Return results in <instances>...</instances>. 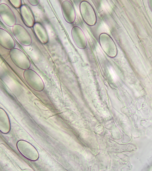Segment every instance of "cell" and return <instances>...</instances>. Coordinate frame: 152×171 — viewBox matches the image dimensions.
<instances>
[{"label": "cell", "mask_w": 152, "mask_h": 171, "mask_svg": "<svg viewBox=\"0 0 152 171\" xmlns=\"http://www.w3.org/2000/svg\"><path fill=\"white\" fill-rule=\"evenodd\" d=\"M23 76L27 83L33 89L38 92L43 90L45 85L43 80L34 71L30 69L25 70Z\"/></svg>", "instance_id": "cell-1"}, {"label": "cell", "mask_w": 152, "mask_h": 171, "mask_svg": "<svg viewBox=\"0 0 152 171\" xmlns=\"http://www.w3.org/2000/svg\"><path fill=\"white\" fill-rule=\"evenodd\" d=\"M9 54L11 59L17 67L24 70L29 69L31 66L30 60L21 50L15 48L10 50Z\"/></svg>", "instance_id": "cell-2"}, {"label": "cell", "mask_w": 152, "mask_h": 171, "mask_svg": "<svg viewBox=\"0 0 152 171\" xmlns=\"http://www.w3.org/2000/svg\"><path fill=\"white\" fill-rule=\"evenodd\" d=\"M80 13L84 21L90 26L95 25L96 22V16L94 9L87 1H83L80 3Z\"/></svg>", "instance_id": "cell-3"}, {"label": "cell", "mask_w": 152, "mask_h": 171, "mask_svg": "<svg viewBox=\"0 0 152 171\" xmlns=\"http://www.w3.org/2000/svg\"><path fill=\"white\" fill-rule=\"evenodd\" d=\"M12 32L19 42L23 45L27 46L32 43V39L28 31L22 26L17 23L12 28Z\"/></svg>", "instance_id": "cell-4"}, {"label": "cell", "mask_w": 152, "mask_h": 171, "mask_svg": "<svg viewBox=\"0 0 152 171\" xmlns=\"http://www.w3.org/2000/svg\"><path fill=\"white\" fill-rule=\"evenodd\" d=\"M0 15L4 22L9 27H13L16 24V18L10 7L7 4H0Z\"/></svg>", "instance_id": "cell-5"}, {"label": "cell", "mask_w": 152, "mask_h": 171, "mask_svg": "<svg viewBox=\"0 0 152 171\" xmlns=\"http://www.w3.org/2000/svg\"><path fill=\"white\" fill-rule=\"evenodd\" d=\"M61 10L63 17L68 23H72L75 20L76 15L74 8L69 1H64L61 5Z\"/></svg>", "instance_id": "cell-6"}, {"label": "cell", "mask_w": 152, "mask_h": 171, "mask_svg": "<svg viewBox=\"0 0 152 171\" xmlns=\"http://www.w3.org/2000/svg\"><path fill=\"white\" fill-rule=\"evenodd\" d=\"M71 35L73 41L79 48H85L87 45V40L85 34L80 28L77 26L73 27L71 30Z\"/></svg>", "instance_id": "cell-7"}, {"label": "cell", "mask_w": 152, "mask_h": 171, "mask_svg": "<svg viewBox=\"0 0 152 171\" xmlns=\"http://www.w3.org/2000/svg\"><path fill=\"white\" fill-rule=\"evenodd\" d=\"M20 12L25 25L29 28L33 27L35 23V19L34 13L30 7L27 4H23L20 8Z\"/></svg>", "instance_id": "cell-8"}, {"label": "cell", "mask_w": 152, "mask_h": 171, "mask_svg": "<svg viewBox=\"0 0 152 171\" xmlns=\"http://www.w3.org/2000/svg\"><path fill=\"white\" fill-rule=\"evenodd\" d=\"M0 44L4 48L11 50L15 48V44L14 40L7 31L0 28Z\"/></svg>", "instance_id": "cell-9"}, {"label": "cell", "mask_w": 152, "mask_h": 171, "mask_svg": "<svg viewBox=\"0 0 152 171\" xmlns=\"http://www.w3.org/2000/svg\"><path fill=\"white\" fill-rule=\"evenodd\" d=\"M33 27L35 34L39 41L43 44L48 43L49 37L47 31L44 26L41 23L36 22Z\"/></svg>", "instance_id": "cell-10"}, {"label": "cell", "mask_w": 152, "mask_h": 171, "mask_svg": "<svg viewBox=\"0 0 152 171\" xmlns=\"http://www.w3.org/2000/svg\"><path fill=\"white\" fill-rule=\"evenodd\" d=\"M106 38H104L100 35L99 41L101 46L106 52L108 50H115L116 46L113 40L108 34H105Z\"/></svg>", "instance_id": "cell-11"}, {"label": "cell", "mask_w": 152, "mask_h": 171, "mask_svg": "<svg viewBox=\"0 0 152 171\" xmlns=\"http://www.w3.org/2000/svg\"><path fill=\"white\" fill-rule=\"evenodd\" d=\"M9 1L14 7L17 8H20L22 5L21 0H9Z\"/></svg>", "instance_id": "cell-12"}, {"label": "cell", "mask_w": 152, "mask_h": 171, "mask_svg": "<svg viewBox=\"0 0 152 171\" xmlns=\"http://www.w3.org/2000/svg\"><path fill=\"white\" fill-rule=\"evenodd\" d=\"M28 3L32 6H36L39 3V0H28Z\"/></svg>", "instance_id": "cell-13"}]
</instances>
